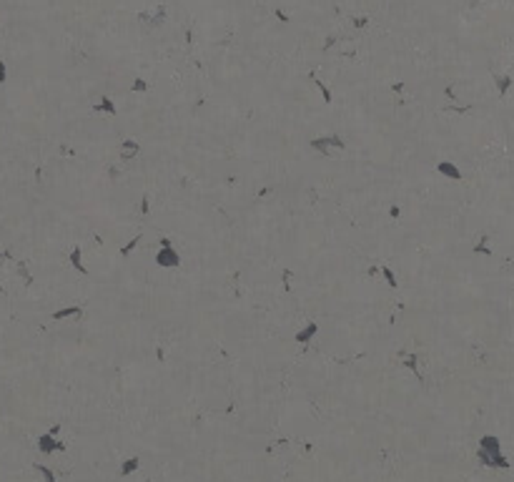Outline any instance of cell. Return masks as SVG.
Returning a JSON list of instances; mask_svg holds the SVG:
<instances>
[{"instance_id": "cell-1", "label": "cell", "mask_w": 514, "mask_h": 482, "mask_svg": "<svg viewBox=\"0 0 514 482\" xmlns=\"http://www.w3.org/2000/svg\"><path fill=\"white\" fill-rule=\"evenodd\" d=\"M3 80H5V66L0 63V83H3Z\"/></svg>"}]
</instances>
